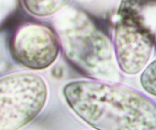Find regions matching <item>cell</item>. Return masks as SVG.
<instances>
[{
    "label": "cell",
    "instance_id": "obj_6",
    "mask_svg": "<svg viewBox=\"0 0 156 130\" xmlns=\"http://www.w3.org/2000/svg\"><path fill=\"white\" fill-rule=\"evenodd\" d=\"M72 0H22L25 9L30 14L44 17L62 10Z\"/></svg>",
    "mask_w": 156,
    "mask_h": 130
},
{
    "label": "cell",
    "instance_id": "obj_3",
    "mask_svg": "<svg viewBox=\"0 0 156 130\" xmlns=\"http://www.w3.org/2000/svg\"><path fill=\"white\" fill-rule=\"evenodd\" d=\"M48 98L41 76L16 73L0 78V130H19L37 118Z\"/></svg>",
    "mask_w": 156,
    "mask_h": 130
},
{
    "label": "cell",
    "instance_id": "obj_5",
    "mask_svg": "<svg viewBox=\"0 0 156 130\" xmlns=\"http://www.w3.org/2000/svg\"><path fill=\"white\" fill-rule=\"evenodd\" d=\"M154 48L151 33L130 17L123 18L115 30L113 52L117 66L127 75H136L145 67Z\"/></svg>",
    "mask_w": 156,
    "mask_h": 130
},
{
    "label": "cell",
    "instance_id": "obj_4",
    "mask_svg": "<svg viewBox=\"0 0 156 130\" xmlns=\"http://www.w3.org/2000/svg\"><path fill=\"white\" fill-rule=\"evenodd\" d=\"M12 55L29 70H42L57 59L60 45L56 34L40 23H27L20 27L11 41Z\"/></svg>",
    "mask_w": 156,
    "mask_h": 130
},
{
    "label": "cell",
    "instance_id": "obj_1",
    "mask_svg": "<svg viewBox=\"0 0 156 130\" xmlns=\"http://www.w3.org/2000/svg\"><path fill=\"white\" fill-rule=\"evenodd\" d=\"M73 112L95 130H156L155 104L112 83L76 80L63 88Z\"/></svg>",
    "mask_w": 156,
    "mask_h": 130
},
{
    "label": "cell",
    "instance_id": "obj_8",
    "mask_svg": "<svg viewBox=\"0 0 156 130\" xmlns=\"http://www.w3.org/2000/svg\"><path fill=\"white\" fill-rule=\"evenodd\" d=\"M17 5L18 0H0V28L14 14Z\"/></svg>",
    "mask_w": 156,
    "mask_h": 130
},
{
    "label": "cell",
    "instance_id": "obj_2",
    "mask_svg": "<svg viewBox=\"0 0 156 130\" xmlns=\"http://www.w3.org/2000/svg\"><path fill=\"white\" fill-rule=\"evenodd\" d=\"M55 27L66 58L80 72L103 82L119 79L112 45L90 16L68 9L57 16Z\"/></svg>",
    "mask_w": 156,
    "mask_h": 130
},
{
    "label": "cell",
    "instance_id": "obj_7",
    "mask_svg": "<svg viewBox=\"0 0 156 130\" xmlns=\"http://www.w3.org/2000/svg\"><path fill=\"white\" fill-rule=\"evenodd\" d=\"M156 63L154 61L146 68L140 77V83L144 90L148 94L155 96L156 87Z\"/></svg>",
    "mask_w": 156,
    "mask_h": 130
}]
</instances>
